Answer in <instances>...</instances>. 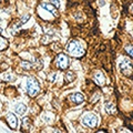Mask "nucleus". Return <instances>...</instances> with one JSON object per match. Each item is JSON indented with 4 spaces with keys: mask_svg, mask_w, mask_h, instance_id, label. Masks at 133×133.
<instances>
[{
    "mask_svg": "<svg viewBox=\"0 0 133 133\" xmlns=\"http://www.w3.org/2000/svg\"><path fill=\"white\" fill-rule=\"evenodd\" d=\"M66 51L71 57L73 58H81L85 55L84 49L82 48V45L76 40H71L66 47Z\"/></svg>",
    "mask_w": 133,
    "mask_h": 133,
    "instance_id": "obj_1",
    "label": "nucleus"
},
{
    "mask_svg": "<svg viewBox=\"0 0 133 133\" xmlns=\"http://www.w3.org/2000/svg\"><path fill=\"white\" fill-rule=\"evenodd\" d=\"M27 92L31 98H35L40 92V85L36 78H29L27 81Z\"/></svg>",
    "mask_w": 133,
    "mask_h": 133,
    "instance_id": "obj_2",
    "label": "nucleus"
},
{
    "mask_svg": "<svg viewBox=\"0 0 133 133\" xmlns=\"http://www.w3.org/2000/svg\"><path fill=\"white\" fill-rule=\"evenodd\" d=\"M81 121H82V123L84 124L85 127L95 128V127L98 125V116L95 115V114H93V113L87 112V113L83 114Z\"/></svg>",
    "mask_w": 133,
    "mask_h": 133,
    "instance_id": "obj_3",
    "label": "nucleus"
},
{
    "mask_svg": "<svg viewBox=\"0 0 133 133\" xmlns=\"http://www.w3.org/2000/svg\"><path fill=\"white\" fill-rule=\"evenodd\" d=\"M56 64L59 69L65 70L69 66V58L65 55H63V53H60V55H58L56 59Z\"/></svg>",
    "mask_w": 133,
    "mask_h": 133,
    "instance_id": "obj_4",
    "label": "nucleus"
},
{
    "mask_svg": "<svg viewBox=\"0 0 133 133\" xmlns=\"http://www.w3.org/2000/svg\"><path fill=\"white\" fill-rule=\"evenodd\" d=\"M120 69H121V72L127 77H131L132 72H133V68H132V63L131 61L124 60L120 63Z\"/></svg>",
    "mask_w": 133,
    "mask_h": 133,
    "instance_id": "obj_5",
    "label": "nucleus"
},
{
    "mask_svg": "<svg viewBox=\"0 0 133 133\" xmlns=\"http://www.w3.org/2000/svg\"><path fill=\"white\" fill-rule=\"evenodd\" d=\"M7 123L12 130H16L18 127V120H17L16 115L14 113H8L7 114Z\"/></svg>",
    "mask_w": 133,
    "mask_h": 133,
    "instance_id": "obj_6",
    "label": "nucleus"
},
{
    "mask_svg": "<svg viewBox=\"0 0 133 133\" xmlns=\"http://www.w3.org/2000/svg\"><path fill=\"white\" fill-rule=\"evenodd\" d=\"M69 101H71L74 104H80V103L84 101V97L81 93H73L69 95Z\"/></svg>",
    "mask_w": 133,
    "mask_h": 133,
    "instance_id": "obj_7",
    "label": "nucleus"
},
{
    "mask_svg": "<svg viewBox=\"0 0 133 133\" xmlns=\"http://www.w3.org/2000/svg\"><path fill=\"white\" fill-rule=\"evenodd\" d=\"M93 80L98 85L102 87L103 84H104V82H105V77L103 76V73L101 71H97L94 73V76H93Z\"/></svg>",
    "mask_w": 133,
    "mask_h": 133,
    "instance_id": "obj_8",
    "label": "nucleus"
},
{
    "mask_svg": "<svg viewBox=\"0 0 133 133\" xmlns=\"http://www.w3.org/2000/svg\"><path fill=\"white\" fill-rule=\"evenodd\" d=\"M41 7L43 8V9L45 10H48L50 11L52 15H55V16H58V10H57V8L52 5V3H50V2H45V1H42L41 2Z\"/></svg>",
    "mask_w": 133,
    "mask_h": 133,
    "instance_id": "obj_9",
    "label": "nucleus"
},
{
    "mask_svg": "<svg viewBox=\"0 0 133 133\" xmlns=\"http://www.w3.org/2000/svg\"><path fill=\"white\" fill-rule=\"evenodd\" d=\"M27 110V107L23 104V103H18V104L15 105V111L17 112L18 114H23Z\"/></svg>",
    "mask_w": 133,
    "mask_h": 133,
    "instance_id": "obj_10",
    "label": "nucleus"
},
{
    "mask_svg": "<svg viewBox=\"0 0 133 133\" xmlns=\"http://www.w3.org/2000/svg\"><path fill=\"white\" fill-rule=\"evenodd\" d=\"M105 112H108V113H110V114H114L116 112L115 105L113 104V103H111V102H108L105 104Z\"/></svg>",
    "mask_w": 133,
    "mask_h": 133,
    "instance_id": "obj_11",
    "label": "nucleus"
},
{
    "mask_svg": "<svg viewBox=\"0 0 133 133\" xmlns=\"http://www.w3.org/2000/svg\"><path fill=\"white\" fill-rule=\"evenodd\" d=\"M8 40L6 38H3V37H0V51H2V50H5L8 48Z\"/></svg>",
    "mask_w": 133,
    "mask_h": 133,
    "instance_id": "obj_12",
    "label": "nucleus"
},
{
    "mask_svg": "<svg viewBox=\"0 0 133 133\" xmlns=\"http://www.w3.org/2000/svg\"><path fill=\"white\" fill-rule=\"evenodd\" d=\"M22 129L23 130H28V129H30V119L29 118H24L22 120Z\"/></svg>",
    "mask_w": 133,
    "mask_h": 133,
    "instance_id": "obj_13",
    "label": "nucleus"
},
{
    "mask_svg": "<svg viewBox=\"0 0 133 133\" xmlns=\"http://www.w3.org/2000/svg\"><path fill=\"white\" fill-rule=\"evenodd\" d=\"M74 79H76V76H74V73L73 72H68L65 74V82L66 83H69V82H71V81H73Z\"/></svg>",
    "mask_w": 133,
    "mask_h": 133,
    "instance_id": "obj_14",
    "label": "nucleus"
},
{
    "mask_svg": "<svg viewBox=\"0 0 133 133\" xmlns=\"http://www.w3.org/2000/svg\"><path fill=\"white\" fill-rule=\"evenodd\" d=\"M2 80H5V81H11V80H14V77L11 76V74H3V77H2Z\"/></svg>",
    "mask_w": 133,
    "mask_h": 133,
    "instance_id": "obj_15",
    "label": "nucleus"
},
{
    "mask_svg": "<svg viewBox=\"0 0 133 133\" xmlns=\"http://www.w3.org/2000/svg\"><path fill=\"white\" fill-rule=\"evenodd\" d=\"M21 65H22L23 69H27V70H30L31 66H32V64L30 63V62H22Z\"/></svg>",
    "mask_w": 133,
    "mask_h": 133,
    "instance_id": "obj_16",
    "label": "nucleus"
},
{
    "mask_svg": "<svg viewBox=\"0 0 133 133\" xmlns=\"http://www.w3.org/2000/svg\"><path fill=\"white\" fill-rule=\"evenodd\" d=\"M50 3H52V5L55 6L56 8H59V7H60V2H59V0H50Z\"/></svg>",
    "mask_w": 133,
    "mask_h": 133,
    "instance_id": "obj_17",
    "label": "nucleus"
},
{
    "mask_svg": "<svg viewBox=\"0 0 133 133\" xmlns=\"http://www.w3.org/2000/svg\"><path fill=\"white\" fill-rule=\"evenodd\" d=\"M125 51L128 52V55H129V56L132 57V47H131V45H128V47L125 48Z\"/></svg>",
    "mask_w": 133,
    "mask_h": 133,
    "instance_id": "obj_18",
    "label": "nucleus"
},
{
    "mask_svg": "<svg viewBox=\"0 0 133 133\" xmlns=\"http://www.w3.org/2000/svg\"><path fill=\"white\" fill-rule=\"evenodd\" d=\"M0 32H1V29H0Z\"/></svg>",
    "mask_w": 133,
    "mask_h": 133,
    "instance_id": "obj_19",
    "label": "nucleus"
}]
</instances>
